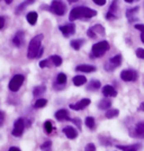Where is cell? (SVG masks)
Instances as JSON below:
<instances>
[{
    "label": "cell",
    "mask_w": 144,
    "mask_h": 151,
    "mask_svg": "<svg viewBox=\"0 0 144 151\" xmlns=\"http://www.w3.org/2000/svg\"><path fill=\"white\" fill-rule=\"evenodd\" d=\"M97 15V12L91 9V8H88V7H77L73 8L71 12H70L69 19L71 22H75L77 19H89L92 18Z\"/></svg>",
    "instance_id": "obj_1"
},
{
    "label": "cell",
    "mask_w": 144,
    "mask_h": 151,
    "mask_svg": "<svg viewBox=\"0 0 144 151\" xmlns=\"http://www.w3.org/2000/svg\"><path fill=\"white\" fill-rule=\"evenodd\" d=\"M44 38L43 34H38L35 37L32 38V41L29 42L28 45V51H27V58L28 59H35L37 58L39 51L42 49V41Z\"/></svg>",
    "instance_id": "obj_2"
},
{
    "label": "cell",
    "mask_w": 144,
    "mask_h": 151,
    "mask_svg": "<svg viewBox=\"0 0 144 151\" xmlns=\"http://www.w3.org/2000/svg\"><path fill=\"white\" fill-rule=\"evenodd\" d=\"M109 50V43L107 41H101L92 45V55L95 58H101Z\"/></svg>",
    "instance_id": "obj_3"
},
{
    "label": "cell",
    "mask_w": 144,
    "mask_h": 151,
    "mask_svg": "<svg viewBox=\"0 0 144 151\" xmlns=\"http://www.w3.org/2000/svg\"><path fill=\"white\" fill-rule=\"evenodd\" d=\"M49 9L53 14L57 15V16H62L67 12V6H65V4L63 1H61V0H53L52 4H51V6L49 7Z\"/></svg>",
    "instance_id": "obj_4"
},
{
    "label": "cell",
    "mask_w": 144,
    "mask_h": 151,
    "mask_svg": "<svg viewBox=\"0 0 144 151\" xmlns=\"http://www.w3.org/2000/svg\"><path fill=\"white\" fill-rule=\"evenodd\" d=\"M24 80H25V77L23 75H16L13 77V79L9 82V90H11L14 93L18 91L19 88L21 87V85L24 83Z\"/></svg>",
    "instance_id": "obj_5"
},
{
    "label": "cell",
    "mask_w": 144,
    "mask_h": 151,
    "mask_svg": "<svg viewBox=\"0 0 144 151\" xmlns=\"http://www.w3.org/2000/svg\"><path fill=\"white\" fill-rule=\"evenodd\" d=\"M24 129H25V121L23 119H18L16 120L15 124H14V129H13V135L16 137V138H19L23 135V132H24Z\"/></svg>",
    "instance_id": "obj_6"
},
{
    "label": "cell",
    "mask_w": 144,
    "mask_h": 151,
    "mask_svg": "<svg viewBox=\"0 0 144 151\" xmlns=\"http://www.w3.org/2000/svg\"><path fill=\"white\" fill-rule=\"evenodd\" d=\"M122 64V55L120 54H117L114 58H112L108 62L105 64V69L107 71H113L114 69H116L117 67H119Z\"/></svg>",
    "instance_id": "obj_7"
},
{
    "label": "cell",
    "mask_w": 144,
    "mask_h": 151,
    "mask_svg": "<svg viewBox=\"0 0 144 151\" xmlns=\"http://www.w3.org/2000/svg\"><path fill=\"white\" fill-rule=\"evenodd\" d=\"M105 28L100 25V24H96L94 25L92 27H90L89 29L87 31V34L88 36L90 38H96L97 37V34H99V35H105Z\"/></svg>",
    "instance_id": "obj_8"
},
{
    "label": "cell",
    "mask_w": 144,
    "mask_h": 151,
    "mask_svg": "<svg viewBox=\"0 0 144 151\" xmlns=\"http://www.w3.org/2000/svg\"><path fill=\"white\" fill-rule=\"evenodd\" d=\"M138 73L136 71H134V70H124L120 73V78L124 81H127V82L136 81L138 80Z\"/></svg>",
    "instance_id": "obj_9"
},
{
    "label": "cell",
    "mask_w": 144,
    "mask_h": 151,
    "mask_svg": "<svg viewBox=\"0 0 144 151\" xmlns=\"http://www.w3.org/2000/svg\"><path fill=\"white\" fill-rule=\"evenodd\" d=\"M89 105H90V99L89 98H83V99L79 101L78 103H75V104H71L70 108L71 109H75V111H81V109H85Z\"/></svg>",
    "instance_id": "obj_10"
},
{
    "label": "cell",
    "mask_w": 144,
    "mask_h": 151,
    "mask_svg": "<svg viewBox=\"0 0 144 151\" xmlns=\"http://www.w3.org/2000/svg\"><path fill=\"white\" fill-rule=\"evenodd\" d=\"M59 29L62 32L64 36H70L71 34H75V26L73 24H69V25H61L59 27Z\"/></svg>",
    "instance_id": "obj_11"
},
{
    "label": "cell",
    "mask_w": 144,
    "mask_h": 151,
    "mask_svg": "<svg viewBox=\"0 0 144 151\" xmlns=\"http://www.w3.org/2000/svg\"><path fill=\"white\" fill-rule=\"evenodd\" d=\"M134 137L144 139V122H138L134 127Z\"/></svg>",
    "instance_id": "obj_12"
},
{
    "label": "cell",
    "mask_w": 144,
    "mask_h": 151,
    "mask_svg": "<svg viewBox=\"0 0 144 151\" xmlns=\"http://www.w3.org/2000/svg\"><path fill=\"white\" fill-rule=\"evenodd\" d=\"M24 40H25V34H24V32L20 31V32H17L16 33V35H15V37L13 38V43L15 46H21L23 43H24Z\"/></svg>",
    "instance_id": "obj_13"
},
{
    "label": "cell",
    "mask_w": 144,
    "mask_h": 151,
    "mask_svg": "<svg viewBox=\"0 0 144 151\" xmlns=\"http://www.w3.org/2000/svg\"><path fill=\"white\" fill-rule=\"evenodd\" d=\"M63 133L67 135V138L68 139H75L78 137V132H77V130H75V127H72V126H65L64 129H63Z\"/></svg>",
    "instance_id": "obj_14"
},
{
    "label": "cell",
    "mask_w": 144,
    "mask_h": 151,
    "mask_svg": "<svg viewBox=\"0 0 144 151\" xmlns=\"http://www.w3.org/2000/svg\"><path fill=\"white\" fill-rule=\"evenodd\" d=\"M55 119H57V121H61V122L71 120L67 109H59L57 113H55Z\"/></svg>",
    "instance_id": "obj_15"
},
{
    "label": "cell",
    "mask_w": 144,
    "mask_h": 151,
    "mask_svg": "<svg viewBox=\"0 0 144 151\" xmlns=\"http://www.w3.org/2000/svg\"><path fill=\"white\" fill-rule=\"evenodd\" d=\"M102 94L106 97H115V96H117V90L114 88L113 86L107 85L102 88Z\"/></svg>",
    "instance_id": "obj_16"
},
{
    "label": "cell",
    "mask_w": 144,
    "mask_h": 151,
    "mask_svg": "<svg viewBox=\"0 0 144 151\" xmlns=\"http://www.w3.org/2000/svg\"><path fill=\"white\" fill-rule=\"evenodd\" d=\"M75 71H81V72H95L96 71V67L95 65H90V64H80L75 68Z\"/></svg>",
    "instance_id": "obj_17"
},
{
    "label": "cell",
    "mask_w": 144,
    "mask_h": 151,
    "mask_svg": "<svg viewBox=\"0 0 144 151\" xmlns=\"http://www.w3.org/2000/svg\"><path fill=\"white\" fill-rule=\"evenodd\" d=\"M37 18H38V15L36 12H31V13L27 14V16H26V19H27V22L31 24V25H34V24H36V22H37Z\"/></svg>",
    "instance_id": "obj_18"
},
{
    "label": "cell",
    "mask_w": 144,
    "mask_h": 151,
    "mask_svg": "<svg viewBox=\"0 0 144 151\" xmlns=\"http://www.w3.org/2000/svg\"><path fill=\"white\" fill-rule=\"evenodd\" d=\"M100 86L101 83L99 80H91V81L89 82L87 89L90 90V91H96V90H98V89L100 88Z\"/></svg>",
    "instance_id": "obj_19"
},
{
    "label": "cell",
    "mask_w": 144,
    "mask_h": 151,
    "mask_svg": "<svg viewBox=\"0 0 144 151\" xmlns=\"http://www.w3.org/2000/svg\"><path fill=\"white\" fill-rule=\"evenodd\" d=\"M87 82V78L85 76H75L73 78V83L75 86H82Z\"/></svg>",
    "instance_id": "obj_20"
},
{
    "label": "cell",
    "mask_w": 144,
    "mask_h": 151,
    "mask_svg": "<svg viewBox=\"0 0 144 151\" xmlns=\"http://www.w3.org/2000/svg\"><path fill=\"white\" fill-rule=\"evenodd\" d=\"M117 148L123 151H138L140 145H117Z\"/></svg>",
    "instance_id": "obj_21"
},
{
    "label": "cell",
    "mask_w": 144,
    "mask_h": 151,
    "mask_svg": "<svg viewBox=\"0 0 144 151\" xmlns=\"http://www.w3.org/2000/svg\"><path fill=\"white\" fill-rule=\"evenodd\" d=\"M110 105H112V101H109L108 98H105V99H102V101L98 103V107L100 109H109Z\"/></svg>",
    "instance_id": "obj_22"
},
{
    "label": "cell",
    "mask_w": 144,
    "mask_h": 151,
    "mask_svg": "<svg viewBox=\"0 0 144 151\" xmlns=\"http://www.w3.org/2000/svg\"><path fill=\"white\" fill-rule=\"evenodd\" d=\"M35 2V0H25L23 4H20L18 6V8L16 9V13H20V12H23L24 9H25L26 6H28V5H32V4H34Z\"/></svg>",
    "instance_id": "obj_23"
},
{
    "label": "cell",
    "mask_w": 144,
    "mask_h": 151,
    "mask_svg": "<svg viewBox=\"0 0 144 151\" xmlns=\"http://www.w3.org/2000/svg\"><path fill=\"white\" fill-rule=\"evenodd\" d=\"M50 60L55 67H60L62 64V59H61V57H59V55H52L50 58Z\"/></svg>",
    "instance_id": "obj_24"
},
{
    "label": "cell",
    "mask_w": 144,
    "mask_h": 151,
    "mask_svg": "<svg viewBox=\"0 0 144 151\" xmlns=\"http://www.w3.org/2000/svg\"><path fill=\"white\" fill-rule=\"evenodd\" d=\"M86 125L90 129V130H94L95 127H96V122H95V119L94 117H91V116H88L87 119H86Z\"/></svg>",
    "instance_id": "obj_25"
},
{
    "label": "cell",
    "mask_w": 144,
    "mask_h": 151,
    "mask_svg": "<svg viewBox=\"0 0 144 151\" xmlns=\"http://www.w3.org/2000/svg\"><path fill=\"white\" fill-rule=\"evenodd\" d=\"M119 114V111L118 109H108L106 112V116L107 119H113V117H116V116H118Z\"/></svg>",
    "instance_id": "obj_26"
},
{
    "label": "cell",
    "mask_w": 144,
    "mask_h": 151,
    "mask_svg": "<svg viewBox=\"0 0 144 151\" xmlns=\"http://www.w3.org/2000/svg\"><path fill=\"white\" fill-rule=\"evenodd\" d=\"M57 82L59 83V85L63 86V85L67 82V75L63 73V72L59 73V75H57Z\"/></svg>",
    "instance_id": "obj_27"
},
{
    "label": "cell",
    "mask_w": 144,
    "mask_h": 151,
    "mask_svg": "<svg viewBox=\"0 0 144 151\" xmlns=\"http://www.w3.org/2000/svg\"><path fill=\"white\" fill-rule=\"evenodd\" d=\"M82 44H83V40H73V41L71 42V46H72L75 50H79L82 46Z\"/></svg>",
    "instance_id": "obj_28"
},
{
    "label": "cell",
    "mask_w": 144,
    "mask_h": 151,
    "mask_svg": "<svg viewBox=\"0 0 144 151\" xmlns=\"http://www.w3.org/2000/svg\"><path fill=\"white\" fill-rule=\"evenodd\" d=\"M46 104H47V101L46 99H44V98H39L37 101H35V108H43V107L46 106Z\"/></svg>",
    "instance_id": "obj_29"
},
{
    "label": "cell",
    "mask_w": 144,
    "mask_h": 151,
    "mask_svg": "<svg viewBox=\"0 0 144 151\" xmlns=\"http://www.w3.org/2000/svg\"><path fill=\"white\" fill-rule=\"evenodd\" d=\"M44 130L46 131V133H47V134H51V133L53 132L54 127H53V124L51 123L50 121H46V122L44 123Z\"/></svg>",
    "instance_id": "obj_30"
},
{
    "label": "cell",
    "mask_w": 144,
    "mask_h": 151,
    "mask_svg": "<svg viewBox=\"0 0 144 151\" xmlns=\"http://www.w3.org/2000/svg\"><path fill=\"white\" fill-rule=\"evenodd\" d=\"M44 91H45V87L44 86H39V87H36V88L34 89L33 94H34V96L38 97V96H41V95L43 94Z\"/></svg>",
    "instance_id": "obj_31"
},
{
    "label": "cell",
    "mask_w": 144,
    "mask_h": 151,
    "mask_svg": "<svg viewBox=\"0 0 144 151\" xmlns=\"http://www.w3.org/2000/svg\"><path fill=\"white\" fill-rule=\"evenodd\" d=\"M51 147H52V142L45 141L43 145H41V149H42V151H51Z\"/></svg>",
    "instance_id": "obj_32"
},
{
    "label": "cell",
    "mask_w": 144,
    "mask_h": 151,
    "mask_svg": "<svg viewBox=\"0 0 144 151\" xmlns=\"http://www.w3.org/2000/svg\"><path fill=\"white\" fill-rule=\"evenodd\" d=\"M135 28L142 32V34H141V41L144 43V25H142V24H138V25H135Z\"/></svg>",
    "instance_id": "obj_33"
},
{
    "label": "cell",
    "mask_w": 144,
    "mask_h": 151,
    "mask_svg": "<svg viewBox=\"0 0 144 151\" xmlns=\"http://www.w3.org/2000/svg\"><path fill=\"white\" fill-rule=\"evenodd\" d=\"M50 59L49 60H42L41 62H39V67L41 68H47V67H50Z\"/></svg>",
    "instance_id": "obj_34"
},
{
    "label": "cell",
    "mask_w": 144,
    "mask_h": 151,
    "mask_svg": "<svg viewBox=\"0 0 144 151\" xmlns=\"http://www.w3.org/2000/svg\"><path fill=\"white\" fill-rule=\"evenodd\" d=\"M136 57L140 58V59H144V49H138L136 50Z\"/></svg>",
    "instance_id": "obj_35"
},
{
    "label": "cell",
    "mask_w": 144,
    "mask_h": 151,
    "mask_svg": "<svg viewBox=\"0 0 144 151\" xmlns=\"http://www.w3.org/2000/svg\"><path fill=\"white\" fill-rule=\"evenodd\" d=\"M86 151H96V145L94 143H88L86 145Z\"/></svg>",
    "instance_id": "obj_36"
},
{
    "label": "cell",
    "mask_w": 144,
    "mask_h": 151,
    "mask_svg": "<svg viewBox=\"0 0 144 151\" xmlns=\"http://www.w3.org/2000/svg\"><path fill=\"white\" fill-rule=\"evenodd\" d=\"M71 122H72V123H75V125L78 126V127H79V129H81V121L79 120V119H71Z\"/></svg>",
    "instance_id": "obj_37"
},
{
    "label": "cell",
    "mask_w": 144,
    "mask_h": 151,
    "mask_svg": "<svg viewBox=\"0 0 144 151\" xmlns=\"http://www.w3.org/2000/svg\"><path fill=\"white\" fill-rule=\"evenodd\" d=\"M96 5H98V6H104L105 4H106V0H92Z\"/></svg>",
    "instance_id": "obj_38"
},
{
    "label": "cell",
    "mask_w": 144,
    "mask_h": 151,
    "mask_svg": "<svg viewBox=\"0 0 144 151\" xmlns=\"http://www.w3.org/2000/svg\"><path fill=\"white\" fill-rule=\"evenodd\" d=\"M106 18L108 19V20H110V19H115L116 18V15H114V14H112V13H108L106 14Z\"/></svg>",
    "instance_id": "obj_39"
},
{
    "label": "cell",
    "mask_w": 144,
    "mask_h": 151,
    "mask_svg": "<svg viewBox=\"0 0 144 151\" xmlns=\"http://www.w3.org/2000/svg\"><path fill=\"white\" fill-rule=\"evenodd\" d=\"M4 26H5V17L2 16V17L0 18V29H2Z\"/></svg>",
    "instance_id": "obj_40"
},
{
    "label": "cell",
    "mask_w": 144,
    "mask_h": 151,
    "mask_svg": "<svg viewBox=\"0 0 144 151\" xmlns=\"http://www.w3.org/2000/svg\"><path fill=\"white\" fill-rule=\"evenodd\" d=\"M8 151H20V149H19V148H17V147H11V148H10Z\"/></svg>",
    "instance_id": "obj_41"
},
{
    "label": "cell",
    "mask_w": 144,
    "mask_h": 151,
    "mask_svg": "<svg viewBox=\"0 0 144 151\" xmlns=\"http://www.w3.org/2000/svg\"><path fill=\"white\" fill-rule=\"evenodd\" d=\"M4 120H5V114L4 112H1V125L4 124Z\"/></svg>",
    "instance_id": "obj_42"
},
{
    "label": "cell",
    "mask_w": 144,
    "mask_h": 151,
    "mask_svg": "<svg viewBox=\"0 0 144 151\" xmlns=\"http://www.w3.org/2000/svg\"><path fill=\"white\" fill-rule=\"evenodd\" d=\"M138 109H140V111H142V112H144V103H142V104L140 105V107H138Z\"/></svg>",
    "instance_id": "obj_43"
},
{
    "label": "cell",
    "mask_w": 144,
    "mask_h": 151,
    "mask_svg": "<svg viewBox=\"0 0 144 151\" xmlns=\"http://www.w3.org/2000/svg\"><path fill=\"white\" fill-rule=\"evenodd\" d=\"M5 1H6V4H8V5H9V4H11V2H13V0H5Z\"/></svg>",
    "instance_id": "obj_44"
},
{
    "label": "cell",
    "mask_w": 144,
    "mask_h": 151,
    "mask_svg": "<svg viewBox=\"0 0 144 151\" xmlns=\"http://www.w3.org/2000/svg\"><path fill=\"white\" fill-rule=\"evenodd\" d=\"M126 2H127V4H132V2H133V1H135V0H125Z\"/></svg>",
    "instance_id": "obj_45"
},
{
    "label": "cell",
    "mask_w": 144,
    "mask_h": 151,
    "mask_svg": "<svg viewBox=\"0 0 144 151\" xmlns=\"http://www.w3.org/2000/svg\"><path fill=\"white\" fill-rule=\"evenodd\" d=\"M75 1H77V0H69V2H75Z\"/></svg>",
    "instance_id": "obj_46"
}]
</instances>
